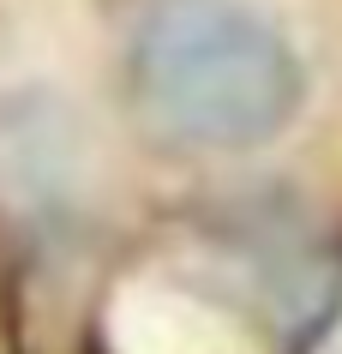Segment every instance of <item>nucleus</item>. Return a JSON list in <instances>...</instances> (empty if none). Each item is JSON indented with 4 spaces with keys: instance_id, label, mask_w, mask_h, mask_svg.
<instances>
[{
    "instance_id": "1",
    "label": "nucleus",
    "mask_w": 342,
    "mask_h": 354,
    "mask_svg": "<svg viewBox=\"0 0 342 354\" xmlns=\"http://www.w3.org/2000/svg\"><path fill=\"white\" fill-rule=\"evenodd\" d=\"M126 96L156 145L240 156L294 127L306 66L247 0H151L126 48Z\"/></svg>"
}]
</instances>
